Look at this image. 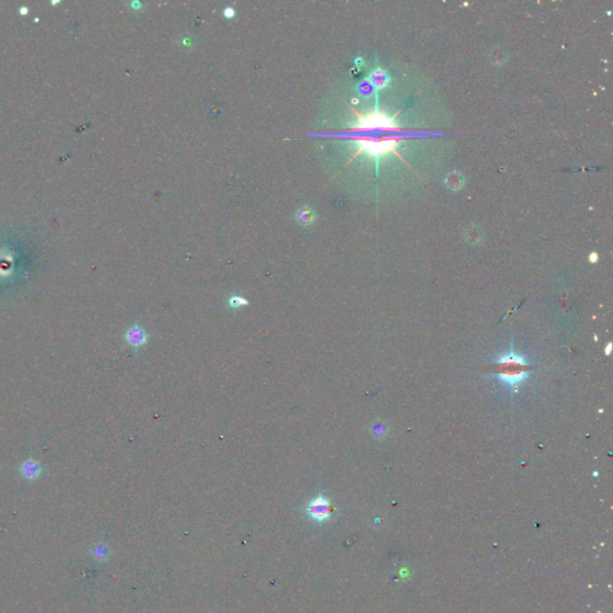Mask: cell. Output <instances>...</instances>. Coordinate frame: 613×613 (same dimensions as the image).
Segmentation results:
<instances>
[{
	"label": "cell",
	"instance_id": "obj_1",
	"mask_svg": "<svg viewBox=\"0 0 613 613\" xmlns=\"http://www.w3.org/2000/svg\"><path fill=\"white\" fill-rule=\"evenodd\" d=\"M531 370H533V367L529 365L528 361H526L524 356L515 354L511 345L509 354H506L497 360L496 377L506 386L516 388L527 379Z\"/></svg>",
	"mask_w": 613,
	"mask_h": 613
},
{
	"label": "cell",
	"instance_id": "obj_2",
	"mask_svg": "<svg viewBox=\"0 0 613 613\" xmlns=\"http://www.w3.org/2000/svg\"><path fill=\"white\" fill-rule=\"evenodd\" d=\"M333 508L331 502L325 496L319 495L313 500H310L306 507V513L308 516L318 522H324L328 520L331 516Z\"/></svg>",
	"mask_w": 613,
	"mask_h": 613
},
{
	"label": "cell",
	"instance_id": "obj_3",
	"mask_svg": "<svg viewBox=\"0 0 613 613\" xmlns=\"http://www.w3.org/2000/svg\"><path fill=\"white\" fill-rule=\"evenodd\" d=\"M125 342L129 346L138 349V347L146 345V343L148 342V335L141 326L133 325L125 333Z\"/></svg>",
	"mask_w": 613,
	"mask_h": 613
},
{
	"label": "cell",
	"instance_id": "obj_4",
	"mask_svg": "<svg viewBox=\"0 0 613 613\" xmlns=\"http://www.w3.org/2000/svg\"><path fill=\"white\" fill-rule=\"evenodd\" d=\"M20 472L27 480H36L42 474V466L34 459H28L22 463Z\"/></svg>",
	"mask_w": 613,
	"mask_h": 613
},
{
	"label": "cell",
	"instance_id": "obj_5",
	"mask_svg": "<svg viewBox=\"0 0 613 613\" xmlns=\"http://www.w3.org/2000/svg\"><path fill=\"white\" fill-rule=\"evenodd\" d=\"M371 434L377 438H383L387 434V426L382 423H375L371 426Z\"/></svg>",
	"mask_w": 613,
	"mask_h": 613
},
{
	"label": "cell",
	"instance_id": "obj_6",
	"mask_svg": "<svg viewBox=\"0 0 613 613\" xmlns=\"http://www.w3.org/2000/svg\"><path fill=\"white\" fill-rule=\"evenodd\" d=\"M228 303H229V306L231 308H234V309H236V308H240V307H244V306H248V301L246 299H242L240 296H231L229 301H228Z\"/></svg>",
	"mask_w": 613,
	"mask_h": 613
},
{
	"label": "cell",
	"instance_id": "obj_7",
	"mask_svg": "<svg viewBox=\"0 0 613 613\" xmlns=\"http://www.w3.org/2000/svg\"><path fill=\"white\" fill-rule=\"evenodd\" d=\"M374 79H375L376 84L384 85V83H386V81H387V77H386V75L383 73V72L377 71V72H375V73H374Z\"/></svg>",
	"mask_w": 613,
	"mask_h": 613
},
{
	"label": "cell",
	"instance_id": "obj_8",
	"mask_svg": "<svg viewBox=\"0 0 613 613\" xmlns=\"http://www.w3.org/2000/svg\"><path fill=\"white\" fill-rule=\"evenodd\" d=\"M18 13L22 14V16H25V14L29 13V9L27 6H21L20 9H18Z\"/></svg>",
	"mask_w": 613,
	"mask_h": 613
},
{
	"label": "cell",
	"instance_id": "obj_9",
	"mask_svg": "<svg viewBox=\"0 0 613 613\" xmlns=\"http://www.w3.org/2000/svg\"><path fill=\"white\" fill-rule=\"evenodd\" d=\"M604 352H605V355H606V356H610L611 352H612V343H611V342L607 344L606 347H605V351H604Z\"/></svg>",
	"mask_w": 613,
	"mask_h": 613
},
{
	"label": "cell",
	"instance_id": "obj_10",
	"mask_svg": "<svg viewBox=\"0 0 613 613\" xmlns=\"http://www.w3.org/2000/svg\"><path fill=\"white\" fill-rule=\"evenodd\" d=\"M589 260H590V263L596 264L597 261H598V254H597V253H592V254H590Z\"/></svg>",
	"mask_w": 613,
	"mask_h": 613
},
{
	"label": "cell",
	"instance_id": "obj_11",
	"mask_svg": "<svg viewBox=\"0 0 613 613\" xmlns=\"http://www.w3.org/2000/svg\"><path fill=\"white\" fill-rule=\"evenodd\" d=\"M60 3H61V2H59V0H58V2H55V0H53V2H52L53 5H57V4H60Z\"/></svg>",
	"mask_w": 613,
	"mask_h": 613
}]
</instances>
